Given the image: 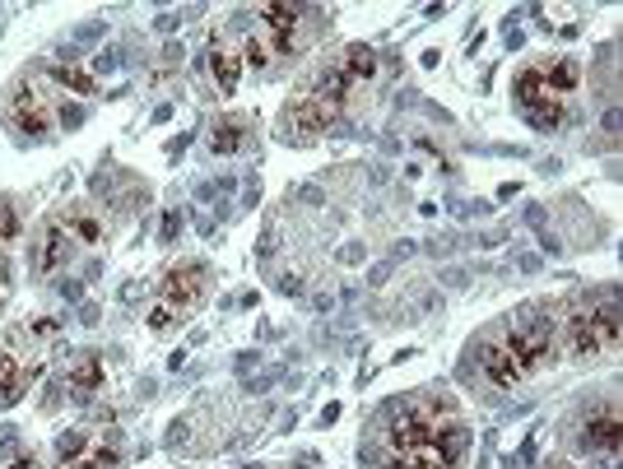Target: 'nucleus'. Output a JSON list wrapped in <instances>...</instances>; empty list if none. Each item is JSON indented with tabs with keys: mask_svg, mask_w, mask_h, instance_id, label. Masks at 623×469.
I'll list each match as a JSON object with an SVG mask.
<instances>
[{
	"mask_svg": "<svg viewBox=\"0 0 623 469\" xmlns=\"http://www.w3.org/2000/svg\"><path fill=\"white\" fill-rule=\"evenodd\" d=\"M614 345H619V303H614V293H605V303H600V307L568 312V321H564V349L577 362H587V358L605 353Z\"/></svg>",
	"mask_w": 623,
	"mask_h": 469,
	"instance_id": "1",
	"label": "nucleus"
},
{
	"mask_svg": "<svg viewBox=\"0 0 623 469\" xmlns=\"http://www.w3.org/2000/svg\"><path fill=\"white\" fill-rule=\"evenodd\" d=\"M6 126L29 140H47L56 131V112H52V98L43 94L37 79H19L14 89L6 94Z\"/></svg>",
	"mask_w": 623,
	"mask_h": 469,
	"instance_id": "2",
	"label": "nucleus"
},
{
	"mask_svg": "<svg viewBox=\"0 0 623 469\" xmlns=\"http://www.w3.org/2000/svg\"><path fill=\"white\" fill-rule=\"evenodd\" d=\"M554 321H549V307L545 303H535V307H526L522 316H512V330L503 335L507 339V349L516 353V362L526 368V377L539 368V362H549V353H554Z\"/></svg>",
	"mask_w": 623,
	"mask_h": 469,
	"instance_id": "3",
	"label": "nucleus"
},
{
	"mask_svg": "<svg viewBox=\"0 0 623 469\" xmlns=\"http://www.w3.org/2000/svg\"><path fill=\"white\" fill-rule=\"evenodd\" d=\"M210 284H215V270L210 265H205V261H182V265H173L168 274H163L154 303L173 307L182 321H186V316H192L205 297H210Z\"/></svg>",
	"mask_w": 623,
	"mask_h": 469,
	"instance_id": "4",
	"label": "nucleus"
},
{
	"mask_svg": "<svg viewBox=\"0 0 623 469\" xmlns=\"http://www.w3.org/2000/svg\"><path fill=\"white\" fill-rule=\"evenodd\" d=\"M336 117H340V108H330V102L303 94V98H294V102L284 108V117H280V140H288V144L321 140L330 126H336Z\"/></svg>",
	"mask_w": 623,
	"mask_h": 469,
	"instance_id": "5",
	"label": "nucleus"
},
{
	"mask_svg": "<svg viewBox=\"0 0 623 469\" xmlns=\"http://www.w3.org/2000/svg\"><path fill=\"white\" fill-rule=\"evenodd\" d=\"M581 446H587V451H595V456H605V460L619 456V446H623V423H619V404H614V400H605L600 410L587 414V423H581Z\"/></svg>",
	"mask_w": 623,
	"mask_h": 469,
	"instance_id": "6",
	"label": "nucleus"
},
{
	"mask_svg": "<svg viewBox=\"0 0 623 469\" xmlns=\"http://www.w3.org/2000/svg\"><path fill=\"white\" fill-rule=\"evenodd\" d=\"M205 66H210L215 84H219V94H233L238 84H242V52L228 42V33L219 29L210 37V52H205Z\"/></svg>",
	"mask_w": 623,
	"mask_h": 469,
	"instance_id": "7",
	"label": "nucleus"
},
{
	"mask_svg": "<svg viewBox=\"0 0 623 469\" xmlns=\"http://www.w3.org/2000/svg\"><path fill=\"white\" fill-rule=\"evenodd\" d=\"M70 261H75V238L52 219L47 232H43V247L33 251V265H37V274H47V280H52V274H61Z\"/></svg>",
	"mask_w": 623,
	"mask_h": 469,
	"instance_id": "8",
	"label": "nucleus"
},
{
	"mask_svg": "<svg viewBox=\"0 0 623 469\" xmlns=\"http://www.w3.org/2000/svg\"><path fill=\"white\" fill-rule=\"evenodd\" d=\"M480 362H484V377L493 381L498 391H512V386H522V381H526V368H522V362H516V353L507 349V339H493Z\"/></svg>",
	"mask_w": 623,
	"mask_h": 469,
	"instance_id": "9",
	"label": "nucleus"
},
{
	"mask_svg": "<svg viewBox=\"0 0 623 469\" xmlns=\"http://www.w3.org/2000/svg\"><path fill=\"white\" fill-rule=\"evenodd\" d=\"M43 368H47L43 358H37L33 368H19V353L0 349V404H14V400H24V391L33 386L37 377H43Z\"/></svg>",
	"mask_w": 623,
	"mask_h": 469,
	"instance_id": "10",
	"label": "nucleus"
},
{
	"mask_svg": "<svg viewBox=\"0 0 623 469\" xmlns=\"http://www.w3.org/2000/svg\"><path fill=\"white\" fill-rule=\"evenodd\" d=\"M102 381H108V368H102L98 353H75L70 372H66V391L70 400H94L102 391Z\"/></svg>",
	"mask_w": 623,
	"mask_h": 469,
	"instance_id": "11",
	"label": "nucleus"
},
{
	"mask_svg": "<svg viewBox=\"0 0 623 469\" xmlns=\"http://www.w3.org/2000/svg\"><path fill=\"white\" fill-rule=\"evenodd\" d=\"M56 223L70 232L75 247H79V242H85V247H98L102 238H108V223H102L89 205H70V209H61V219H56Z\"/></svg>",
	"mask_w": 623,
	"mask_h": 469,
	"instance_id": "12",
	"label": "nucleus"
},
{
	"mask_svg": "<svg viewBox=\"0 0 623 469\" xmlns=\"http://www.w3.org/2000/svg\"><path fill=\"white\" fill-rule=\"evenodd\" d=\"M428 446L456 469V465L466 460V451H470V428H466L461 418H447V423H438V428H433V441H428Z\"/></svg>",
	"mask_w": 623,
	"mask_h": 469,
	"instance_id": "13",
	"label": "nucleus"
},
{
	"mask_svg": "<svg viewBox=\"0 0 623 469\" xmlns=\"http://www.w3.org/2000/svg\"><path fill=\"white\" fill-rule=\"evenodd\" d=\"M535 75L545 79V89H549V94H558V98H572V94H577V84H581L577 61H568V56H549V61H539Z\"/></svg>",
	"mask_w": 623,
	"mask_h": 469,
	"instance_id": "14",
	"label": "nucleus"
},
{
	"mask_svg": "<svg viewBox=\"0 0 623 469\" xmlns=\"http://www.w3.org/2000/svg\"><path fill=\"white\" fill-rule=\"evenodd\" d=\"M247 131H252V117H219L215 126H210V154H219V159H228V154H238V149L247 144Z\"/></svg>",
	"mask_w": 623,
	"mask_h": 469,
	"instance_id": "15",
	"label": "nucleus"
},
{
	"mask_svg": "<svg viewBox=\"0 0 623 469\" xmlns=\"http://www.w3.org/2000/svg\"><path fill=\"white\" fill-rule=\"evenodd\" d=\"M336 70H340L349 84H368L372 75H378V52L363 47V42H354V47H345V52H340Z\"/></svg>",
	"mask_w": 623,
	"mask_h": 469,
	"instance_id": "16",
	"label": "nucleus"
},
{
	"mask_svg": "<svg viewBox=\"0 0 623 469\" xmlns=\"http://www.w3.org/2000/svg\"><path fill=\"white\" fill-rule=\"evenodd\" d=\"M61 469H121V446H117V433H112V437H102V441H94L85 456L70 460V465H61Z\"/></svg>",
	"mask_w": 623,
	"mask_h": 469,
	"instance_id": "17",
	"label": "nucleus"
},
{
	"mask_svg": "<svg viewBox=\"0 0 623 469\" xmlns=\"http://www.w3.org/2000/svg\"><path fill=\"white\" fill-rule=\"evenodd\" d=\"M47 75L61 84V89H70V94H79V98H89V94L98 89V79H94L89 70H79V66H61V61H56V66H47Z\"/></svg>",
	"mask_w": 623,
	"mask_h": 469,
	"instance_id": "18",
	"label": "nucleus"
},
{
	"mask_svg": "<svg viewBox=\"0 0 623 469\" xmlns=\"http://www.w3.org/2000/svg\"><path fill=\"white\" fill-rule=\"evenodd\" d=\"M386 469H451L433 446H419V451H396Z\"/></svg>",
	"mask_w": 623,
	"mask_h": 469,
	"instance_id": "19",
	"label": "nucleus"
},
{
	"mask_svg": "<svg viewBox=\"0 0 623 469\" xmlns=\"http://www.w3.org/2000/svg\"><path fill=\"white\" fill-rule=\"evenodd\" d=\"M242 66H252V70H270V66H275V56H270L261 29H247V37H242Z\"/></svg>",
	"mask_w": 623,
	"mask_h": 469,
	"instance_id": "20",
	"label": "nucleus"
},
{
	"mask_svg": "<svg viewBox=\"0 0 623 469\" xmlns=\"http://www.w3.org/2000/svg\"><path fill=\"white\" fill-rule=\"evenodd\" d=\"M177 321H182V316H177L173 307H163V303H154V307H150V316H144V326H150L154 335H168Z\"/></svg>",
	"mask_w": 623,
	"mask_h": 469,
	"instance_id": "21",
	"label": "nucleus"
},
{
	"mask_svg": "<svg viewBox=\"0 0 623 469\" xmlns=\"http://www.w3.org/2000/svg\"><path fill=\"white\" fill-rule=\"evenodd\" d=\"M0 238H19V209H14V200H6L0 196Z\"/></svg>",
	"mask_w": 623,
	"mask_h": 469,
	"instance_id": "22",
	"label": "nucleus"
},
{
	"mask_svg": "<svg viewBox=\"0 0 623 469\" xmlns=\"http://www.w3.org/2000/svg\"><path fill=\"white\" fill-rule=\"evenodd\" d=\"M177 232H182V215H177V209H168V215H163V242H177Z\"/></svg>",
	"mask_w": 623,
	"mask_h": 469,
	"instance_id": "23",
	"label": "nucleus"
},
{
	"mask_svg": "<svg viewBox=\"0 0 623 469\" xmlns=\"http://www.w3.org/2000/svg\"><path fill=\"white\" fill-rule=\"evenodd\" d=\"M10 469H43V465H37V456H19Z\"/></svg>",
	"mask_w": 623,
	"mask_h": 469,
	"instance_id": "24",
	"label": "nucleus"
},
{
	"mask_svg": "<svg viewBox=\"0 0 623 469\" xmlns=\"http://www.w3.org/2000/svg\"><path fill=\"white\" fill-rule=\"evenodd\" d=\"M549 469H577V465H568V460H554V465H549Z\"/></svg>",
	"mask_w": 623,
	"mask_h": 469,
	"instance_id": "25",
	"label": "nucleus"
},
{
	"mask_svg": "<svg viewBox=\"0 0 623 469\" xmlns=\"http://www.w3.org/2000/svg\"><path fill=\"white\" fill-rule=\"evenodd\" d=\"M0 307H6V297H0Z\"/></svg>",
	"mask_w": 623,
	"mask_h": 469,
	"instance_id": "26",
	"label": "nucleus"
}]
</instances>
